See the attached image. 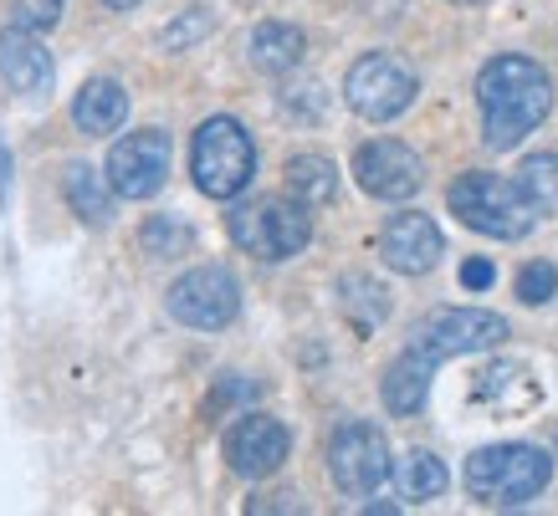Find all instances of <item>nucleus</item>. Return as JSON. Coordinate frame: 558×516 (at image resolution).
Returning <instances> with one entry per match:
<instances>
[{"instance_id": "4", "label": "nucleus", "mask_w": 558, "mask_h": 516, "mask_svg": "<svg viewBox=\"0 0 558 516\" xmlns=\"http://www.w3.org/2000/svg\"><path fill=\"white\" fill-rule=\"evenodd\" d=\"M226 231L256 261H292L313 241V220H307V205L292 195H262L252 205H236L226 216Z\"/></svg>"}, {"instance_id": "24", "label": "nucleus", "mask_w": 558, "mask_h": 516, "mask_svg": "<svg viewBox=\"0 0 558 516\" xmlns=\"http://www.w3.org/2000/svg\"><path fill=\"white\" fill-rule=\"evenodd\" d=\"M138 246H144V256H185L195 246V231L180 216H149L138 231Z\"/></svg>"}, {"instance_id": "13", "label": "nucleus", "mask_w": 558, "mask_h": 516, "mask_svg": "<svg viewBox=\"0 0 558 516\" xmlns=\"http://www.w3.org/2000/svg\"><path fill=\"white\" fill-rule=\"evenodd\" d=\"M440 250H446L440 225L430 216H421V210H405V216H395L385 231H379V256H385V267L400 271V277H425V271L440 261Z\"/></svg>"}, {"instance_id": "16", "label": "nucleus", "mask_w": 558, "mask_h": 516, "mask_svg": "<svg viewBox=\"0 0 558 516\" xmlns=\"http://www.w3.org/2000/svg\"><path fill=\"white\" fill-rule=\"evenodd\" d=\"M476 400L492 404L497 415H518V409L538 404V383L527 379L523 364H492L476 373Z\"/></svg>"}, {"instance_id": "8", "label": "nucleus", "mask_w": 558, "mask_h": 516, "mask_svg": "<svg viewBox=\"0 0 558 516\" xmlns=\"http://www.w3.org/2000/svg\"><path fill=\"white\" fill-rule=\"evenodd\" d=\"M389 470H395V460H389V440L379 425L349 419V425L333 430V440H328V476H333L343 496H374L389 481Z\"/></svg>"}, {"instance_id": "28", "label": "nucleus", "mask_w": 558, "mask_h": 516, "mask_svg": "<svg viewBox=\"0 0 558 516\" xmlns=\"http://www.w3.org/2000/svg\"><path fill=\"white\" fill-rule=\"evenodd\" d=\"M554 292H558V271L548 267V261H527V267L518 271V297H523L527 307H543Z\"/></svg>"}, {"instance_id": "5", "label": "nucleus", "mask_w": 558, "mask_h": 516, "mask_svg": "<svg viewBox=\"0 0 558 516\" xmlns=\"http://www.w3.org/2000/svg\"><path fill=\"white\" fill-rule=\"evenodd\" d=\"M446 205H451V216L461 220V225H472L476 235H492V241H518V235L533 231V220H538V210L523 200V189H518V180H497V174H482V169H472V174H461L451 189H446Z\"/></svg>"}, {"instance_id": "26", "label": "nucleus", "mask_w": 558, "mask_h": 516, "mask_svg": "<svg viewBox=\"0 0 558 516\" xmlns=\"http://www.w3.org/2000/svg\"><path fill=\"white\" fill-rule=\"evenodd\" d=\"M262 389L252 379H241V373H220V383L210 389V400H205V419H220L226 409H236V404H252Z\"/></svg>"}, {"instance_id": "11", "label": "nucleus", "mask_w": 558, "mask_h": 516, "mask_svg": "<svg viewBox=\"0 0 558 516\" xmlns=\"http://www.w3.org/2000/svg\"><path fill=\"white\" fill-rule=\"evenodd\" d=\"M220 450H226V466L236 470L241 481H267V476H277V470L288 466L292 455V434L282 419L271 415H246L226 430V440H220Z\"/></svg>"}, {"instance_id": "1", "label": "nucleus", "mask_w": 558, "mask_h": 516, "mask_svg": "<svg viewBox=\"0 0 558 516\" xmlns=\"http://www.w3.org/2000/svg\"><path fill=\"white\" fill-rule=\"evenodd\" d=\"M476 108L487 149H518L554 108V83L533 57H492L476 72Z\"/></svg>"}, {"instance_id": "20", "label": "nucleus", "mask_w": 558, "mask_h": 516, "mask_svg": "<svg viewBox=\"0 0 558 516\" xmlns=\"http://www.w3.org/2000/svg\"><path fill=\"white\" fill-rule=\"evenodd\" d=\"M430 379H436V373H425V368L415 364L410 353H400V358L385 368V379H379L385 409H389V415H400V419L421 415V409H425V394H430Z\"/></svg>"}, {"instance_id": "31", "label": "nucleus", "mask_w": 558, "mask_h": 516, "mask_svg": "<svg viewBox=\"0 0 558 516\" xmlns=\"http://www.w3.org/2000/svg\"><path fill=\"white\" fill-rule=\"evenodd\" d=\"M102 5H108V11H134L138 0H102Z\"/></svg>"}, {"instance_id": "25", "label": "nucleus", "mask_w": 558, "mask_h": 516, "mask_svg": "<svg viewBox=\"0 0 558 516\" xmlns=\"http://www.w3.org/2000/svg\"><path fill=\"white\" fill-rule=\"evenodd\" d=\"M210 26H216V11H210V5H190V11H180V21L165 26V47L170 51L195 47L201 36H210Z\"/></svg>"}, {"instance_id": "21", "label": "nucleus", "mask_w": 558, "mask_h": 516, "mask_svg": "<svg viewBox=\"0 0 558 516\" xmlns=\"http://www.w3.org/2000/svg\"><path fill=\"white\" fill-rule=\"evenodd\" d=\"M288 195L303 200L307 210L333 205L339 200V169H333V159H323V153H292L288 159Z\"/></svg>"}, {"instance_id": "12", "label": "nucleus", "mask_w": 558, "mask_h": 516, "mask_svg": "<svg viewBox=\"0 0 558 516\" xmlns=\"http://www.w3.org/2000/svg\"><path fill=\"white\" fill-rule=\"evenodd\" d=\"M354 180L374 200H410L425 184V164L421 153L400 144V138H374L354 153Z\"/></svg>"}, {"instance_id": "19", "label": "nucleus", "mask_w": 558, "mask_h": 516, "mask_svg": "<svg viewBox=\"0 0 558 516\" xmlns=\"http://www.w3.org/2000/svg\"><path fill=\"white\" fill-rule=\"evenodd\" d=\"M303 32L288 26V21H262L252 32V67L256 72H271V77H282V72L303 67Z\"/></svg>"}, {"instance_id": "3", "label": "nucleus", "mask_w": 558, "mask_h": 516, "mask_svg": "<svg viewBox=\"0 0 558 516\" xmlns=\"http://www.w3.org/2000/svg\"><path fill=\"white\" fill-rule=\"evenodd\" d=\"M190 174L210 200H236L256 180V144L236 118H205L190 144Z\"/></svg>"}, {"instance_id": "15", "label": "nucleus", "mask_w": 558, "mask_h": 516, "mask_svg": "<svg viewBox=\"0 0 558 516\" xmlns=\"http://www.w3.org/2000/svg\"><path fill=\"white\" fill-rule=\"evenodd\" d=\"M123 118H129V93H123V83L93 77V83L77 87V98H72V123H77V134H87V138L119 134Z\"/></svg>"}, {"instance_id": "9", "label": "nucleus", "mask_w": 558, "mask_h": 516, "mask_svg": "<svg viewBox=\"0 0 558 516\" xmlns=\"http://www.w3.org/2000/svg\"><path fill=\"white\" fill-rule=\"evenodd\" d=\"M165 302H170L174 322H185L195 333H220V328H231L241 312V286L226 267H195L170 286Z\"/></svg>"}, {"instance_id": "6", "label": "nucleus", "mask_w": 558, "mask_h": 516, "mask_svg": "<svg viewBox=\"0 0 558 516\" xmlns=\"http://www.w3.org/2000/svg\"><path fill=\"white\" fill-rule=\"evenodd\" d=\"M508 337V322L497 312H482V307H446V312H430L410 337V358L425 364L436 373L446 358H461V353H487Z\"/></svg>"}, {"instance_id": "17", "label": "nucleus", "mask_w": 558, "mask_h": 516, "mask_svg": "<svg viewBox=\"0 0 558 516\" xmlns=\"http://www.w3.org/2000/svg\"><path fill=\"white\" fill-rule=\"evenodd\" d=\"M62 195H68L72 216L87 220V225H108L113 220V184H108V174H98L93 164H68V174H62Z\"/></svg>"}, {"instance_id": "29", "label": "nucleus", "mask_w": 558, "mask_h": 516, "mask_svg": "<svg viewBox=\"0 0 558 516\" xmlns=\"http://www.w3.org/2000/svg\"><path fill=\"white\" fill-rule=\"evenodd\" d=\"M492 282H497V267H492L487 256H472V261L461 267V286H466V292H487Z\"/></svg>"}, {"instance_id": "10", "label": "nucleus", "mask_w": 558, "mask_h": 516, "mask_svg": "<svg viewBox=\"0 0 558 516\" xmlns=\"http://www.w3.org/2000/svg\"><path fill=\"white\" fill-rule=\"evenodd\" d=\"M170 134H159V128H138V134L119 138L113 149H108V184L119 189L123 200H149L165 189L170 180Z\"/></svg>"}, {"instance_id": "22", "label": "nucleus", "mask_w": 558, "mask_h": 516, "mask_svg": "<svg viewBox=\"0 0 558 516\" xmlns=\"http://www.w3.org/2000/svg\"><path fill=\"white\" fill-rule=\"evenodd\" d=\"M518 189L538 216H558V153H533L518 169Z\"/></svg>"}, {"instance_id": "23", "label": "nucleus", "mask_w": 558, "mask_h": 516, "mask_svg": "<svg viewBox=\"0 0 558 516\" xmlns=\"http://www.w3.org/2000/svg\"><path fill=\"white\" fill-rule=\"evenodd\" d=\"M446 486H451V476L440 466V455H430V450H410L405 460H400V491H405L410 501H430V496H440Z\"/></svg>"}, {"instance_id": "32", "label": "nucleus", "mask_w": 558, "mask_h": 516, "mask_svg": "<svg viewBox=\"0 0 558 516\" xmlns=\"http://www.w3.org/2000/svg\"><path fill=\"white\" fill-rule=\"evenodd\" d=\"M451 5H482V0H451Z\"/></svg>"}, {"instance_id": "27", "label": "nucleus", "mask_w": 558, "mask_h": 516, "mask_svg": "<svg viewBox=\"0 0 558 516\" xmlns=\"http://www.w3.org/2000/svg\"><path fill=\"white\" fill-rule=\"evenodd\" d=\"M62 21V0H11V26L21 32H51Z\"/></svg>"}, {"instance_id": "2", "label": "nucleus", "mask_w": 558, "mask_h": 516, "mask_svg": "<svg viewBox=\"0 0 558 516\" xmlns=\"http://www.w3.org/2000/svg\"><path fill=\"white\" fill-rule=\"evenodd\" d=\"M466 496L492 506V512H512V506H527L533 496L548 491L554 481V455L538 445H523V440H508V445H487L476 450L466 470Z\"/></svg>"}, {"instance_id": "18", "label": "nucleus", "mask_w": 558, "mask_h": 516, "mask_svg": "<svg viewBox=\"0 0 558 516\" xmlns=\"http://www.w3.org/2000/svg\"><path fill=\"white\" fill-rule=\"evenodd\" d=\"M339 312L359 337H369L374 328L389 317V286L374 282V277H364V271H349V277L339 282Z\"/></svg>"}, {"instance_id": "14", "label": "nucleus", "mask_w": 558, "mask_h": 516, "mask_svg": "<svg viewBox=\"0 0 558 516\" xmlns=\"http://www.w3.org/2000/svg\"><path fill=\"white\" fill-rule=\"evenodd\" d=\"M0 77H5L11 93H21V98H41V93H51L57 67H51L47 41H41L36 32L11 26V32L0 36Z\"/></svg>"}, {"instance_id": "30", "label": "nucleus", "mask_w": 558, "mask_h": 516, "mask_svg": "<svg viewBox=\"0 0 558 516\" xmlns=\"http://www.w3.org/2000/svg\"><path fill=\"white\" fill-rule=\"evenodd\" d=\"M246 512H303V501L292 496V491H277V496H252Z\"/></svg>"}, {"instance_id": "7", "label": "nucleus", "mask_w": 558, "mask_h": 516, "mask_svg": "<svg viewBox=\"0 0 558 516\" xmlns=\"http://www.w3.org/2000/svg\"><path fill=\"white\" fill-rule=\"evenodd\" d=\"M421 93V77L410 62L400 57H389V51H369V57H359L349 77H343V98L354 108L359 118H369V123H389V118H400L415 102Z\"/></svg>"}]
</instances>
